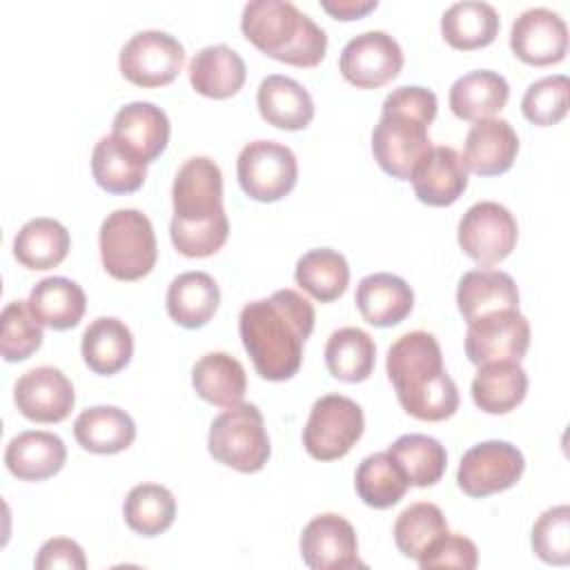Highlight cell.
I'll return each mask as SVG.
<instances>
[{"mask_svg":"<svg viewBox=\"0 0 570 570\" xmlns=\"http://www.w3.org/2000/svg\"><path fill=\"white\" fill-rule=\"evenodd\" d=\"M312 330V303L289 287L247 303L238 316L243 347L265 381H287L298 372Z\"/></svg>","mask_w":570,"mask_h":570,"instance_id":"obj_1","label":"cell"},{"mask_svg":"<svg viewBox=\"0 0 570 570\" xmlns=\"http://www.w3.org/2000/svg\"><path fill=\"white\" fill-rule=\"evenodd\" d=\"M171 205L169 236L183 256L205 258L225 245L229 220L223 207V174L212 158L194 156L183 163L174 178Z\"/></svg>","mask_w":570,"mask_h":570,"instance_id":"obj_2","label":"cell"},{"mask_svg":"<svg viewBox=\"0 0 570 570\" xmlns=\"http://www.w3.org/2000/svg\"><path fill=\"white\" fill-rule=\"evenodd\" d=\"M387 376L401 407L419 421H445L459 410V390L443 367L434 334L414 330L399 336L387 350Z\"/></svg>","mask_w":570,"mask_h":570,"instance_id":"obj_3","label":"cell"},{"mask_svg":"<svg viewBox=\"0 0 570 570\" xmlns=\"http://www.w3.org/2000/svg\"><path fill=\"white\" fill-rule=\"evenodd\" d=\"M434 91L403 85L383 100L381 120L372 131V154L379 167L399 180H410L416 165L432 149L430 125L436 118Z\"/></svg>","mask_w":570,"mask_h":570,"instance_id":"obj_4","label":"cell"},{"mask_svg":"<svg viewBox=\"0 0 570 570\" xmlns=\"http://www.w3.org/2000/svg\"><path fill=\"white\" fill-rule=\"evenodd\" d=\"M240 29L258 51L292 67H316L327 51L325 31L287 0L247 2Z\"/></svg>","mask_w":570,"mask_h":570,"instance_id":"obj_5","label":"cell"},{"mask_svg":"<svg viewBox=\"0 0 570 570\" xmlns=\"http://www.w3.org/2000/svg\"><path fill=\"white\" fill-rule=\"evenodd\" d=\"M102 267L116 281L147 276L158 258L151 220L140 209H116L100 225Z\"/></svg>","mask_w":570,"mask_h":570,"instance_id":"obj_6","label":"cell"},{"mask_svg":"<svg viewBox=\"0 0 570 570\" xmlns=\"http://www.w3.org/2000/svg\"><path fill=\"white\" fill-rule=\"evenodd\" d=\"M209 454L243 474L265 468L272 445L261 410L254 403H238L218 414L209 425Z\"/></svg>","mask_w":570,"mask_h":570,"instance_id":"obj_7","label":"cell"},{"mask_svg":"<svg viewBox=\"0 0 570 570\" xmlns=\"http://www.w3.org/2000/svg\"><path fill=\"white\" fill-rule=\"evenodd\" d=\"M365 428L363 410L343 394H325L314 401L303 428V445L316 461H336L345 456Z\"/></svg>","mask_w":570,"mask_h":570,"instance_id":"obj_8","label":"cell"},{"mask_svg":"<svg viewBox=\"0 0 570 570\" xmlns=\"http://www.w3.org/2000/svg\"><path fill=\"white\" fill-rule=\"evenodd\" d=\"M240 189L258 203H276L285 198L298 178V163L287 145L276 140L247 142L236 160Z\"/></svg>","mask_w":570,"mask_h":570,"instance_id":"obj_9","label":"cell"},{"mask_svg":"<svg viewBox=\"0 0 570 570\" xmlns=\"http://www.w3.org/2000/svg\"><path fill=\"white\" fill-rule=\"evenodd\" d=\"M118 65L120 73L136 87H165L180 73L185 65V49L167 31L147 29L134 33L125 42Z\"/></svg>","mask_w":570,"mask_h":570,"instance_id":"obj_10","label":"cell"},{"mask_svg":"<svg viewBox=\"0 0 570 570\" xmlns=\"http://www.w3.org/2000/svg\"><path fill=\"white\" fill-rule=\"evenodd\" d=\"M456 236L463 254L488 267L512 254L519 238V225L508 207L494 200H481L461 216Z\"/></svg>","mask_w":570,"mask_h":570,"instance_id":"obj_11","label":"cell"},{"mask_svg":"<svg viewBox=\"0 0 570 570\" xmlns=\"http://www.w3.org/2000/svg\"><path fill=\"white\" fill-rule=\"evenodd\" d=\"M525 470L523 454L508 441H483L472 445L456 470L459 488L474 499H483L512 488Z\"/></svg>","mask_w":570,"mask_h":570,"instance_id":"obj_12","label":"cell"},{"mask_svg":"<svg viewBox=\"0 0 570 570\" xmlns=\"http://www.w3.org/2000/svg\"><path fill=\"white\" fill-rule=\"evenodd\" d=\"M401 67L403 51L385 31H365L354 36L338 58L343 78L358 89H379L387 85L399 76Z\"/></svg>","mask_w":570,"mask_h":570,"instance_id":"obj_13","label":"cell"},{"mask_svg":"<svg viewBox=\"0 0 570 570\" xmlns=\"http://www.w3.org/2000/svg\"><path fill=\"white\" fill-rule=\"evenodd\" d=\"M530 347V325L519 309H503L468 323L465 354L470 363H519Z\"/></svg>","mask_w":570,"mask_h":570,"instance_id":"obj_14","label":"cell"},{"mask_svg":"<svg viewBox=\"0 0 570 570\" xmlns=\"http://www.w3.org/2000/svg\"><path fill=\"white\" fill-rule=\"evenodd\" d=\"M301 557L312 570L365 568L352 523L334 512L318 514L303 528Z\"/></svg>","mask_w":570,"mask_h":570,"instance_id":"obj_15","label":"cell"},{"mask_svg":"<svg viewBox=\"0 0 570 570\" xmlns=\"http://www.w3.org/2000/svg\"><path fill=\"white\" fill-rule=\"evenodd\" d=\"M13 401L22 416L36 423H60L76 403L71 381L53 365H38L24 372L13 387Z\"/></svg>","mask_w":570,"mask_h":570,"instance_id":"obj_16","label":"cell"},{"mask_svg":"<svg viewBox=\"0 0 570 570\" xmlns=\"http://www.w3.org/2000/svg\"><path fill=\"white\" fill-rule=\"evenodd\" d=\"M510 49L525 65H557L568 51V27L559 13L546 7L528 9L512 22Z\"/></svg>","mask_w":570,"mask_h":570,"instance_id":"obj_17","label":"cell"},{"mask_svg":"<svg viewBox=\"0 0 570 570\" xmlns=\"http://www.w3.org/2000/svg\"><path fill=\"white\" fill-rule=\"evenodd\" d=\"M519 138L503 118L476 120L463 142V165L479 176L505 174L517 158Z\"/></svg>","mask_w":570,"mask_h":570,"instance_id":"obj_18","label":"cell"},{"mask_svg":"<svg viewBox=\"0 0 570 570\" xmlns=\"http://www.w3.org/2000/svg\"><path fill=\"white\" fill-rule=\"evenodd\" d=\"M416 198L430 207L456 203L468 187V169L452 147H432L412 174Z\"/></svg>","mask_w":570,"mask_h":570,"instance_id":"obj_19","label":"cell"},{"mask_svg":"<svg viewBox=\"0 0 570 570\" xmlns=\"http://www.w3.org/2000/svg\"><path fill=\"white\" fill-rule=\"evenodd\" d=\"M169 118L154 102H129L120 107L111 122V136L129 147L145 163L156 160L169 142Z\"/></svg>","mask_w":570,"mask_h":570,"instance_id":"obj_20","label":"cell"},{"mask_svg":"<svg viewBox=\"0 0 570 570\" xmlns=\"http://www.w3.org/2000/svg\"><path fill=\"white\" fill-rule=\"evenodd\" d=\"M456 307L465 323L494 312L519 309L517 283L510 274L499 269H470L459 281Z\"/></svg>","mask_w":570,"mask_h":570,"instance_id":"obj_21","label":"cell"},{"mask_svg":"<svg viewBox=\"0 0 570 570\" xmlns=\"http://www.w3.org/2000/svg\"><path fill=\"white\" fill-rule=\"evenodd\" d=\"M256 105L267 125L285 131L305 129L314 118V100L309 91L298 80L281 73L261 80Z\"/></svg>","mask_w":570,"mask_h":570,"instance_id":"obj_22","label":"cell"},{"mask_svg":"<svg viewBox=\"0 0 570 570\" xmlns=\"http://www.w3.org/2000/svg\"><path fill=\"white\" fill-rule=\"evenodd\" d=\"M67 448L62 439L45 430H27L16 434L4 450V463L20 481H45L62 470Z\"/></svg>","mask_w":570,"mask_h":570,"instance_id":"obj_23","label":"cell"},{"mask_svg":"<svg viewBox=\"0 0 570 570\" xmlns=\"http://www.w3.org/2000/svg\"><path fill=\"white\" fill-rule=\"evenodd\" d=\"M356 307L374 327L399 325L414 307L412 287L396 274L376 272L356 285Z\"/></svg>","mask_w":570,"mask_h":570,"instance_id":"obj_24","label":"cell"},{"mask_svg":"<svg viewBox=\"0 0 570 570\" xmlns=\"http://www.w3.org/2000/svg\"><path fill=\"white\" fill-rule=\"evenodd\" d=\"M191 87L207 98L225 100L240 91L247 78L245 60L227 45L203 47L189 62Z\"/></svg>","mask_w":570,"mask_h":570,"instance_id":"obj_25","label":"cell"},{"mask_svg":"<svg viewBox=\"0 0 570 570\" xmlns=\"http://www.w3.org/2000/svg\"><path fill=\"white\" fill-rule=\"evenodd\" d=\"M78 445L94 454H116L136 439L134 419L116 405H94L78 414L73 423Z\"/></svg>","mask_w":570,"mask_h":570,"instance_id":"obj_26","label":"cell"},{"mask_svg":"<svg viewBox=\"0 0 570 570\" xmlns=\"http://www.w3.org/2000/svg\"><path fill=\"white\" fill-rule=\"evenodd\" d=\"M510 98L508 80L490 69H476L454 80L450 87V109L461 120H485L505 107Z\"/></svg>","mask_w":570,"mask_h":570,"instance_id":"obj_27","label":"cell"},{"mask_svg":"<svg viewBox=\"0 0 570 570\" xmlns=\"http://www.w3.org/2000/svg\"><path fill=\"white\" fill-rule=\"evenodd\" d=\"M27 303L38 323L51 330L76 327L87 309V296L82 287L65 276H49L36 283Z\"/></svg>","mask_w":570,"mask_h":570,"instance_id":"obj_28","label":"cell"},{"mask_svg":"<svg viewBox=\"0 0 570 570\" xmlns=\"http://www.w3.org/2000/svg\"><path fill=\"white\" fill-rule=\"evenodd\" d=\"M220 303V289L207 272L178 274L167 289V312L174 323L196 330L209 323Z\"/></svg>","mask_w":570,"mask_h":570,"instance_id":"obj_29","label":"cell"},{"mask_svg":"<svg viewBox=\"0 0 570 570\" xmlns=\"http://www.w3.org/2000/svg\"><path fill=\"white\" fill-rule=\"evenodd\" d=\"M191 385L196 394L218 407H234L243 403L247 392L245 367L227 352H209L200 356L191 370Z\"/></svg>","mask_w":570,"mask_h":570,"instance_id":"obj_30","label":"cell"},{"mask_svg":"<svg viewBox=\"0 0 570 570\" xmlns=\"http://www.w3.org/2000/svg\"><path fill=\"white\" fill-rule=\"evenodd\" d=\"M528 392V374L514 361H492L479 365L472 379V401L488 414H508Z\"/></svg>","mask_w":570,"mask_h":570,"instance_id":"obj_31","label":"cell"},{"mask_svg":"<svg viewBox=\"0 0 570 570\" xmlns=\"http://www.w3.org/2000/svg\"><path fill=\"white\" fill-rule=\"evenodd\" d=\"M87 367L96 374L111 376L120 372L134 354L131 330L114 316H100L89 323L80 343Z\"/></svg>","mask_w":570,"mask_h":570,"instance_id":"obj_32","label":"cell"},{"mask_svg":"<svg viewBox=\"0 0 570 570\" xmlns=\"http://www.w3.org/2000/svg\"><path fill=\"white\" fill-rule=\"evenodd\" d=\"M441 33L452 49L472 51L494 42L499 33V13L481 0L454 2L441 18Z\"/></svg>","mask_w":570,"mask_h":570,"instance_id":"obj_33","label":"cell"},{"mask_svg":"<svg viewBox=\"0 0 570 570\" xmlns=\"http://www.w3.org/2000/svg\"><path fill=\"white\" fill-rule=\"evenodd\" d=\"M91 174L109 194H131L142 187L147 163L125 147L116 136H102L91 151Z\"/></svg>","mask_w":570,"mask_h":570,"instance_id":"obj_34","label":"cell"},{"mask_svg":"<svg viewBox=\"0 0 570 570\" xmlns=\"http://www.w3.org/2000/svg\"><path fill=\"white\" fill-rule=\"evenodd\" d=\"M69 247L71 238L67 227L47 216L27 220L13 238V256L29 269H51L60 265Z\"/></svg>","mask_w":570,"mask_h":570,"instance_id":"obj_35","label":"cell"},{"mask_svg":"<svg viewBox=\"0 0 570 570\" xmlns=\"http://www.w3.org/2000/svg\"><path fill=\"white\" fill-rule=\"evenodd\" d=\"M354 488L365 505L387 510L405 497L410 481L390 452H374L358 463Z\"/></svg>","mask_w":570,"mask_h":570,"instance_id":"obj_36","label":"cell"},{"mask_svg":"<svg viewBox=\"0 0 570 570\" xmlns=\"http://www.w3.org/2000/svg\"><path fill=\"white\" fill-rule=\"evenodd\" d=\"M376 361L374 338L361 327H341L330 334L325 345V365L343 383L365 381Z\"/></svg>","mask_w":570,"mask_h":570,"instance_id":"obj_37","label":"cell"},{"mask_svg":"<svg viewBox=\"0 0 570 570\" xmlns=\"http://www.w3.org/2000/svg\"><path fill=\"white\" fill-rule=\"evenodd\" d=\"M296 285L321 303L341 298L350 283V265L343 254L330 247L309 249L303 254L294 269Z\"/></svg>","mask_w":570,"mask_h":570,"instance_id":"obj_38","label":"cell"},{"mask_svg":"<svg viewBox=\"0 0 570 570\" xmlns=\"http://www.w3.org/2000/svg\"><path fill=\"white\" fill-rule=\"evenodd\" d=\"M448 532V521L441 508L428 501L412 503L394 521V543L399 552L416 561Z\"/></svg>","mask_w":570,"mask_h":570,"instance_id":"obj_39","label":"cell"},{"mask_svg":"<svg viewBox=\"0 0 570 570\" xmlns=\"http://www.w3.org/2000/svg\"><path fill=\"white\" fill-rule=\"evenodd\" d=\"M387 452L396 459L414 488L439 483L448 465L445 448L428 434H403L387 448Z\"/></svg>","mask_w":570,"mask_h":570,"instance_id":"obj_40","label":"cell"},{"mask_svg":"<svg viewBox=\"0 0 570 570\" xmlns=\"http://www.w3.org/2000/svg\"><path fill=\"white\" fill-rule=\"evenodd\" d=\"M125 523L142 534L156 537L163 534L176 519V499L174 494L158 483H140L129 490L122 505Z\"/></svg>","mask_w":570,"mask_h":570,"instance_id":"obj_41","label":"cell"},{"mask_svg":"<svg viewBox=\"0 0 570 570\" xmlns=\"http://www.w3.org/2000/svg\"><path fill=\"white\" fill-rule=\"evenodd\" d=\"M42 345V325L31 314L27 301H11L2 309L0 352L4 361L18 363L29 358Z\"/></svg>","mask_w":570,"mask_h":570,"instance_id":"obj_42","label":"cell"},{"mask_svg":"<svg viewBox=\"0 0 570 570\" xmlns=\"http://www.w3.org/2000/svg\"><path fill=\"white\" fill-rule=\"evenodd\" d=\"M568 96H570L568 76L563 73L546 76L525 89L521 98V111L528 122L539 127H550L563 120V116L568 114Z\"/></svg>","mask_w":570,"mask_h":570,"instance_id":"obj_43","label":"cell"},{"mask_svg":"<svg viewBox=\"0 0 570 570\" xmlns=\"http://www.w3.org/2000/svg\"><path fill=\"white\" fill-rule=\"evenodd\" d=\"M532 550L534 554L552 566L570 563V508L554 505L546 510L532 528Z\"/></svg>","mask_w":570,"mask_h":570,"instance_id":"obj_44","label":"cell"},{"mask_svg":"<svg viewBox=\"0 0 570 570\" xmlns=\"http://www.w3.org/2000/svg\"><path fill=\"white\" fill-rule=\"evenodd\" d=\"M476 563H479V550L474 541H470L463 534H450V532L419 559L421 570H430V568L472 570L476 568Z\"/></svg>","mask_w":570,"mask_h":570,"instance_id":"obj_45","label":"cell"},{"mask_svg":"<svg viewBox=\"0 0 570 570\" xmlns=\"http://www.w3.org/2000/svg\"><path fill=\"white\" fill-rule=\"evenodd\" d=\"M33 563L38 570H56V568L85 570L87 568L85 550L67 537H56V539L45 541L42 548L38 550V557Z\"/></svg>","mask_w":570,"mask_h":570,"instance_id":"obj_46","label":"cell"},{"mask_svg":"<svg viewBox=\"0 0 570 570\" xmlns=\"http://www.w3.org/2000/svg\"><path fill=\"white\" fill-rule=\"evenodd\" d=\"M376 7V0H321V9L336 20H358Z\"/></svg>","mask_w":570,"mask_h":570,"instance_id":"obj_47","label":"cell"}]
</instances>
